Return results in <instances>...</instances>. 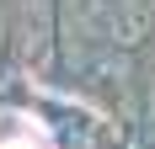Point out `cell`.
Returning a JSON list of instances; mask_svg holds the SVG:
<instances>
[{"mask_svg":"<svg viewBox=\"0 0 155 149\" xmlns=\"http://www.w3.org/2000/svg\"><path fill=\"white\" fill-rule=\"evenodd\" d=\"M5 149H38V144H27V138H11V144H5Z\"/></svg>","mask_w":155,"mask_h":149,"instance_id":"1","label":"cell"}]
</instances>
